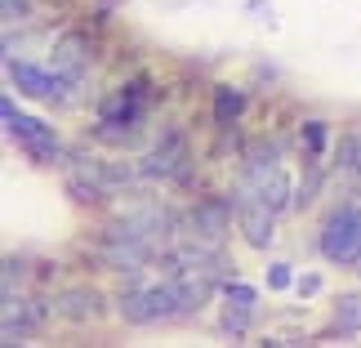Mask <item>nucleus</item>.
<instances>
[{"label": "nucleus", "instance_id": "obj_11", "mask_svg": "<svg viewBox=\"0 0 361 348\" xmlns=\"http://www.w3.org/2000/svg\"><path fill=\"white\" fill-rule=\"evenodd\" d=\"M339 170L353 174V179H361V134H348L339 143Z\"/></svg>", "mask_w": 361, "mask_h": 348}, {"label": "nucleus", "instance_id": "obj_13", "mask_svg": "<svg viewBox=\"0 0 361 348\" xmlns=\"http://www.w3.org/2000/svg\"><path fill=\"white\" fill-rule=\"evenodd\" d=\"M303 143H308L312 157H322V152H326V125L322 121H308V125H303Z\"/></svg>", "mask_w": 361, "mask_h": 348}, {"label": "nucleus", "instance_id": "obj_8", "mask_svg": "<svg viewBox=\"0 0 361 348\" xmlns=\"http://www.w3.org/2000/svg\"><path fill=\"white\" fill-rule=\"evenodd\" d=\"M54 72H59V76H72V80L85 76V40H80V36L59 40V49H54Z\"/></svg>", "mask_w": 361, "mask_h": 348}, {"label": "nucleus", "instance_id": "obj_1", "mask_svg": "<svg viewBox=\"0 0 361 348\" xmlns=\"http://www.w3.org/2000/svg\"><path fill=\"white\" fill-rule=\"evenodd\" d=\"M5 121H9V134L23 143V152L32 161H40V165H67V152H63V143L54 138V130L45 121H36V116H18V107H13L9 99H5Z\"/></svg>", "mask_w": 361, "mask_h": 348}, {"label": "nucleus", "instance_id": "obj_2", "mask_svg": "<svg viewBox=\"0 0 361 348\" xmlns=\"http://www.w3.org/2000/svg\"><path fill=\"white\" fill-rule=\"evenodd\" d=\"M152 255H157V246L147 241V236H130V232H116L107 228V236L99 241V250H94V259L103 263L107 272H143Z\"/></svg>", "mask_w": 361, "mask_h": 348}, {"label": "nucleus", "instance_id": "obj_4", "mask_svg": "<svg viewBox=\"0 0 361 348\" xmlns=\"http://www.w3.org/2000/svg\"><path fill=\"white\" fill-rule=\"evenodd\" d=\"M143 174L147 179H165V184H183V179L192 174V152H188V143H183V134H165L157 148L147 152L143 161Z\"/></svg>", "mask_w": 361, "mask_h": 348}, {"label": "nucleus", "instance_id": "obj_7", "mask_svg": "<svg viewBox=\"0 0 361 348\" xmlns=\"http://www.w3.org/2000/svg\"><path fill=\"white\" fill-rule=\"evenodd\" d=\"M54 304H59V317H67V322H94V317H103V295L94 286L63 290Z\"/></svg>", "mask_w": 361, "mask_h": 348}, {"label": "nucleus", "instance_id": "obj_5", "mask_svg": "<svg viewBox=\"0 0 361 348\" xmlns=\"http://www.w3.org/2000/svg\"><path fill=\"white\" fill-rule=\"evenodd\" d=\"M183 228H188L192 241L219 246V241L228 236V228H232V205H228V201H219V197H205V201H197V205L188 210Z\"/></svg>", "mask_w": 361, "mask_h": 348}, {"label": "nucleus", "instance_id": "obj_9", "mask_svg": "<svg viewBox=\"0 0 361 348\" xmlns=\"http://www.w3.org/2000/svg\"><path fill=\"white\" fill-rule=\"evenodd\" d=\"M241 107H245V94L232 90V85H224V90H219V99H214V121L219 125H232V121L241 116Z\"/></svg>", "mask_w": 361, "mask_h": 348}, {"label": "nucleus", "instance_id": "obj_16", "mask_svg": "<svg viewBox=\"0 0 361 348\" xmlns=\"http://www.w3.org/2000/svg\"><path fill=\"white\" fill-rule=\"evenodd\" d=\"M317 290H322V277H303L299 282V295H317Z\"/></svg>", "mask_w": 361, "mask_h": 348}, {"label": "nucleus", "instance_id": "obj_3", "mask_svg": "<svg viewBox=\"0 0 361 348\" xmlns=\"http://www.w3.org/2000/svg\"><path fill=\"white\" fill-rule=\"evenodd\" d=\"M322 255L330 263H357V255H361V210L357 205H343V210H335L326 219Z\"/></svg>", "mask_w": 361, "mask_h": 348}, {"label": "nucleus", "instance_id": "obj_15", "mask_svg": "<svg viewBox=\"0 0 361 348\" xmlns=\"http://www.w3.org/2000/svg\"><path fill=\"white\" fill-rule=\"evenodd\" d=\"M228 295L241 299V304H255V290H250V286H228Z\"/></svg>", "mask_w": 361, "mask_h": 348}, {"label": "nucleus", "instance_id": "obj_14", "mask_svg": "<svg viewBox=\"0 0 361 348\" xmlns=\"http://www.w3.org/2000/svg\"><path fill=\"white\" fill-rule=\"evenodd\" d=\"M268 286H272V290L290 286V272H286V263H272V268H268Z\"/></svg>", "mask_w": 361, "mask_h": 348}, {"label": "nucleus", "instance_id": "obj_10", "mask_svg": "<svg viewBox=\"0 0 361 348\" xmlns=\"http://www.w3.org/2000/svg\"><path fill=\"white\" fill-rule=\"evenodd\" d=\"M335 326L348 330V335H357V330H361V295H343L335 304Z\"/></svg>", "mask_w": 361, "mask_h": 348}, {"label": "nucleus", "instance_id": "obj_12", "mask_svg": "<svg viewBox=\"0 0 361 348\" xmlns=\"http://www.w3.org/2000/svg\"><path fill=\"white\" fill-rule=\"evenodd\" d=\"M224 330H228V335H245V330H250V304L232 299V308L224 313Z\"/></svg>", "mask_w": 361, "mask_h": 348}, {"label": "nucleus", "instance_id": "obj_17", "mask_svg": "<svg viewBox=\"0 0 361 348\" xmlns=\"http://www.w3.org/2000/svg\"><path fill=\"white\" fill-rule=\"evenodd\" d=\"M357 272H361V255H357Z\"/></svg>", "mask_w": 361, "mask_h": 348}, {"label": "nucleus", "instance_id": "obj_6", "mask_svg": "<svg viewBox=\"0 0 361 348\" xmlns=\"http://www.w3.org/2000/svg\"><path fill=\"white\" fill-rule=\"evenodd\" d=\"M241 236H245V246H272V236H276V205H268L263 197H241Z\"/></svg>", "mask_w": 361, "mask_h": 348}]
</instances>
